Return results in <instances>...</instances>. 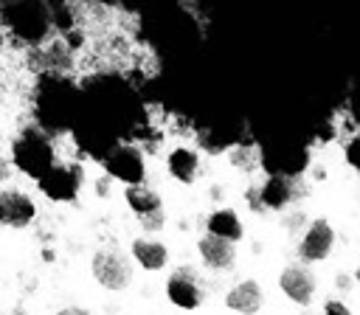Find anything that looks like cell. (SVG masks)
I'll return each mask as SVG.
<instances>
[{"label": "cell", "instance_id": "6da1fadb", "mask_svg": "<svg viewBox=\"0 0 360 315\" xmlns=\"http://www.w3.org/2000/svg\"><path fill=\"white\" fill-rule=\"evenodd\" d=\"M90 273L93 278L104 287V290H112V292H121L132 284V264L124 253L112 250V248H104V250H96L93 259H90Z\"/></svg>", "mask_w": 360, "mask_h": 315}, {"label": "cell", "instance_id": "7a4b0ae2", "mask_svg": "<svg viewBox=\"0 0 360 315\" xmlns=\"http://www.w3.org/2000/svg\"><path fill=\"white\" fill-rule=\"evenodd\" d=\"M166 295L180 309H197L205 298V290H202L197 270L194 267H177L166 281Z\"/></svg>", "mask_w": 360, "mask_h": 315}, {"label": "cell", "instance_id": "3957f363", "mask_svg": "<svg viewBox=\"0 0 360 315\" xmlns=\"http://www.w3.org/2000/svg\"><path fill=\"white\" fill-rule=\"evenodd\" d=\"M14 163L22 172H28V174L42 177L53 166V152H51V146H48L45 138H39V135H22L14 143Z\"/></svg>", "mask_w": 360, "mask_h": 315}, {"label": "cell", "instance_id": "277c9868", "mask_svg": "<svg viewBox=\"0 0 360 315\" xmlns=\"http://www.w3.org/2000/svg\"><path fill=\"white\" fill-rule=\"evenodd\" d=\"M335 248V228L326 219H312L301 236L298 253L304 262H323Z\"/></svg>", "mask_w": 360, "mask_h": 315}, {"label": "cell", "instance_id": "5b68a950", "mask_svg": "<svg viewBox=\"0 0 360 315\" xmlns=\"http://www.w3.org/2000/svg\"><path fill=\"white\" fill-rule=\"evenodd\" d=\"M278 287L298 307H309L315 298V276L304 264H287L278 276Z\"/></svg>", "mask_w": 360, "mask_h": 315}, {"label": "cell", "instance_id": "8992f818", "mask_svg": "<svg viewBox=\"0 0 360 315\" xmlns=\"http://www.w3.org/2000/svg\"><path fill=\"white\" fill-rule=\"evenodd\" d=\"M37 217V205L28 194L22 191H0V225L6 228H25Z\"/></svg>", "mask_w": 360, "mask_h": 315}, {"label": "cell", "instance_id": "52a82bcc", "mask_svg": "<svg viewBox=\"0 0 360 315\" xmlns=\"http://www.w3.org/2000/svg\"><path fill=\"white\" fill-rule=\"evenodd\" d=\"M197 250H200V259L205 267L211 270H231L233 262H236V248L231 239H222V236H214V233H205L200 242H197Z\"/></svg>", "mask_w": 360, "mask_h": 315}, {"label": "cell", "instance_id": "ba28073f", "mask_svg": "<svg viewBox=\"0 0 360 315\" xmlns=\"http://www.w3.org/2000/svg\"><path fill=\"white\" fill-rule=\"evenodd\" d=\"M107 169H110L112 177L124 180L127 186L143 180V160H141V152L132 149V146H118V149L107 158Z\"/></svg>", "mask_w": 360, "mask_h": 315}, {"label": "cell", "instance_id": "9c48e42d", "mask_svg": "<svg viewBox=\"0 0 360 315\" xmlns=\"http://www.w3.org/2000/svg\"><path fill=\"white\" fill-rule=\"evenodd\" d=\"M262 304H264V292H262L259 281H253V278L239 281L225 295V307L233 309V312H239V315H256L262 309Z\"/></svg>", "mask_w": 360, "mask_h": 315}, {"label": "cell", "instance_id": "30bf717a", "mask_svg": "<svg viewBox=\"0 0 360 315\" xmlns=\"http://www.w3.org/2000/svg\"><path fill=\"white\" fill-rule=\"evenodd\" d=\"M39 186L53 200H70L76 194V188H79V174L73 169H65V166H51L39 177Z\"/></svg>", "mask_w": 360, "mask_h": 315}, {"label": "cell", "instance_id": "8fae6325", "mask_svg": "<svg viewBox=\"0 0 360 315\" xmlns=\"http://www.w3.org/2000/svg\"><path fill=\"white\" fill-rule=\"evenodd\" d=\"M132 256H135V262H138L143 270H152V273H155V270H163L166 262H169L166 245L158 242V239H146V236L132 239Z\"/></svg>", "mask_w": 360, "mask_h": 315}, {"label": "cell", "instance_id": "7c38bea8", "mask_svg": "<svg viewBox=\"0 0 360 315\" xmlns=\"http://www.w3.org/2000/svg\"><path fill=\"white\" fill-rule=\"evenodd\" d=\"M292 197H295V191H292V183L287 177H270L259 188V202L264 208H276V211L278 208H287L292 202Z\"/></svg>", "mask_w": 360, "mask_h": 315}, {"label": "cell", "instance_id": "4fadbf2b", "mask_svg": "<svg viewBox=\"0 0 360 315\" xmlns=\"http://www.w3.org/2000/svg\"><path fill=\"white\" fill-rule=\"evenodd\" d=\"M166 166H169V174H172L174 180H180V183H194V177H197V172H200L197 155H194L191 149H186V146L172 149Z\"/></svg>", "mask_w": 360, "mask_h": 315}, {"label": "cell", "instance_id": "5bb4252c", "mask_svg": "<svg viewBox=\"0 0 360 315\" xmlns=\"http://www.w3.org/2000/svg\"><path fill=\"white\" fill-rule=\"evenodd\" d=\"M205 228H208V233L222 236V239H231V242L242 239V222H239L236 211H231V208H217V211L208 217Z\"/></svg>", "mask_w": 360, "mask_h": 315}, {"label": "cell", "instance_id": "9a60e30c", "mask_svg": "<svg viewBox=\"0 0 360 315\" xmlns=\"http://www.w3.org/2000/svg\"><path fill=\"white\" fill-rule=\"evenodd\" d=\"M124 197H127V205L135 211V217H141V214H149V211H158V208H163L160 197H158L152 188L141 186V183H129V186L124 188Z\"/></svg>", "mask_w": 360, "mask_h": 315}, {"label": "cell", "instance_id": "2e32d148", "mask_svg": "<svg viewBox=\"0 0 360 315\" xmlns=\"http://www.w3.org/2000/svg\"><path fill=\"white\" fill-rule=\"evenodd\" d=\"M138 222H141V228H143V231H160V228H163V222H166V214H163V208H158V211L141 214V217H138Z\"/></svg>", "mask_w": 360, "mask_h": 315}, {"label": "cell", "instance_id": "e0dca14e", "mask_svg": "<svg viewBox=\"0 0 360 315\" xmlns=\"http://www.w3.org/2000/svg\"><path fill=\"white\" fill-rule=\"evenodd\" d=\"M346 160H349L352 169L360 172V135H354V138L346 143Z\"/></svg>", "mask_w": 360, "mask_h": 315}, {"label": "cell", "instance_id": "ac0fdd59", "mask_svg": "<svg viewBox=\"0 0 360 315\" xmlns=\"http://www.w3.org/2000/svg\"><path fill=\"white\" fill-rule=\"evenodd\" d=\"M323 315H352V312H349V307H346L343 301L329 298V301L323 304Z\"/></svg>", "mask_w": 360, "mask_h": 315}, {"label": "cell", "instance_id": "d6986e66", "mask_svg": "<svg viewBox=\"0 0 360 315\" xmlns=\"http://www.w3.org/2000/svg\"><path fill=\"white\" fill-rule=\"evenodd\" d=\"M56 315H90V309H84V307H62Z\"/></svg>", "mask_w": 360, "mask_h": 315}, {"label": "cell", "instance_id": "ffe728a7", "mask_svg": "<svg viewBox=\"0 0 360 315\" xmlns=\"http://www.w3.org/2000/svg\"><path fill=\"white\" fill-rule=\"evenodd\" d=\"M6 177H11V163H8L6 158H0V183H3Z\"/></svg>", "mask_w": 360, "mask_h": 315}, {"label": "cell", "instance_id": "44dd1931", "mask_svg": "<svg viewBox=\"0 0 360 315\" xmlns=\"http://www.w3.org/2000/svg\"><path fill=\"white\" fill-rule=\"evenodd\" d=\"M338 284L346 290V287H349V278H346V276H338Z\"/></svg>", "mask_w": 360, "mask_h": 315}, {"label": "cell", "instance_id": "7402d4cb", "mask_svg": "<svg viewBox=\"0 0 360 315\" xmlns=\"http://www.w3.org/2000/svg\"><path fill=\"white\" fill-rule=\"evenodd\" d=\"M11 315H28V312H25V307H14Z\"/></svg>", "mask_w": 360, "mask_h": 315}, {"label": "cell", "instance_id": "603a6c76", "mask_svg": "<svg viewBox=\"0 0 360 315\" xmlns=\"http://www.w3.org/2000/svg\"><path fill=\"white\" fill-rule=\"evenodd\" d=\"M354 278H357V284H360V264H357V270H354Z\"/></svg>", "mask_w": 360, "mask_h": 315}, {"label": "cell", "instance_id": "cb8c5ba5", "mask_svg": "<svg viewBox=\"0 0 360 315\" xmlns=\"http://www.w3.org/2000/svg\"><path fill=\"white\" fill-rule=\"evenodd\" d=\"M304 315H312V312H304Z\"/></svg>", "mask_w": 360, "mask_h": 315}]
</instances>
